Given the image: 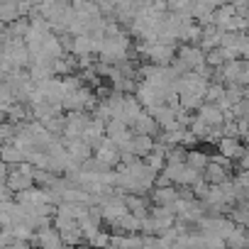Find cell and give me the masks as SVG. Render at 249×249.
<instances>
[{
  "label": "cell",
  "mask_w": 249,
  "mask_h": 249,
  "mask_svg": "<svg viewBox=\"0 0 249 249\" xmlns=\"http://www.w3.org/2000/svg\"><path fill=\"white\" fill-rule=\"evenodd\" d=\"M35 232H37V234L32 237V242H35V244H42V247H61V244H64L61 232H59V230H52L49 225L37 227Z\"/></svg>",
  "instance_id": "6da1fadb"
},
{
  "label": "cell",
  "mask_w": 249,
  "mask_h": 249,
  "mask_svg": "<svg viewBox=\"0 0 249 249\" xmlns=\"http://www.w3.org/2000/svg\"><path fill=\"white\" fill-rule=\"evenodd\" d=\"M0 159H3L8 166L22 164V161H25V152H22L20 147H15L13 142H8V144H0Z\"/></svg>",
  "instance_id": "7a4b0ae2"
},
{
  "label": "cell",
  "mask_w": 249,
  "mask_h": 249,
  "mask_svg": "<svg viewBox=\"0 0 249 249\" xmlns=\"http://www.w3.org/2000/svg\"><path fill=\"white\" fill-rule=\"evenodd\" d=\"M132 147H135V154H137V157H147V154L154 149V137L140 132V135L132 137Z\"/></svg>",
  "instance_id": "3957f363"
},
{
  "label": "cell",
  "mask_w": 249,
  "mask_h": 249,
  "mask_svg": "<svg viewBox=\"0 0 249 249\" xmlns=\"http://www.w3.org/2000/svg\"><path fill=\"white\" fill-rule=\"evenodd\" d=\"M132 127H135L137 132H144V135H152V137H154V132H157V120H154L152 115H147V112H140L137 120L132 122Z\"/></svg>",
  "instance_id": "277c9868"
},
{
  "label": "cell",
  "mask_w": 249,
  "mask_h": 249,
  "mask_svg": "<svg viewBox=\"0 0 249 249\" xmlns=\"http://www.w3.org/2000/svg\"><path fill=\"white\" fill-rule=\"evenodd\" d=\"M154 200H157L159 205H161V203H164V205H169V203H174V200H176V196H174V191H169V188H166V191H161V188H159V191H154Z\"/></svg>",
  "instance_id": "5b68a950"
},
{
  "label": "cell",
  "mask_w": 249,
  "mask_h": 249,
  "mask_svg": "<svg viewBox=\"0 0 249 249\" xmlns=\"http://www.w3.org/2000/svg\"><path fill=\"white\" fill-rule=\"evenodd\" d=\"M90 244H110V237H107V234H100V232H95V237L90 239Z\"/></svg>",
  "instance_id": "8992f818"
}]
</instances>
